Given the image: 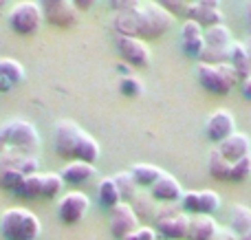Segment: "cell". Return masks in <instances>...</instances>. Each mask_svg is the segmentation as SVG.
Returning <instances> with one entry per match:
<instances>
[{"label":"cell","instance_id":"cell-43","mask_svg":"<svg viewBox=\"0 0 251 240\" xmlns=\"http://www.w3.org/2000/svg\"><path fill=\"white\" fill-rule=\"evenodd\" d=\"M194 2L203 4V7H212V9H221V0H194Z\"/></svg>","mask_w":251,"mask_h":240},{"label":"cell","instance_id":"cell-11","mask_svg":"<svg viewBox=\"0 0 251 240\" xmlns=\"http://www.w3.org/2000/svg\"><path fill=\"white\" fill-rule=\"evenodd\" d=\"M110 212V234H113L117 240L128 238L132 232H137L141 225H139V216L134 214L132 205L130 203H119L115 205Z\"/></svg>","mask_w":251,"mask_h":240},{"label":"cell","instance_id":"cell-36","mask_svg":"<svg viewBox=\"0 0 251 240\" xmlns=\"http://www.w3.org/2000/svg\"><path fill=\"white\" fill-rule=\"evenodd\" d=\"M25 181V176L18 174L13 170H0V188L7 190V192H16L20 188V183Z\"/></svg>","mask_w":251,"mask_h":240},{"label":"cell","instance_id":"cell-47","mask_svg":"<svg viewBox=\"0 0 251 240\" xmlns=\"http://www.w3.org/2000/svg\"><path fill=\"white\" fill-rule=\"evenodd\" d=\"M240 240H251V229H249L247 234H245V236H240Z\"/></svg>","mask_w":251,"mask_h":240},{"label":"cell","instance_id":"cell-31","mask_svg":"<svg viewBox=\"0 0 251 240\" xmlns=\"http://www.w3.org/2000/svg\"><path fill=\"white\" fill-rule=\"evenodd\" d=\"M64 179L60 172H44L42 174V198H57L64 192Z\"/></svg>","mask_w":251,"mask_h":240},{"label":"cell","instance_id":"cell-13","mask_svg":"<svg viewBox=\"0 0 251 240\" xmlns=\"http://www.w3.org/2000/svg\"><path fill=\"white\" fill-rule=\"evenodd\" d=\"M234 132H236V119H234V115H231V110H227V108L214 110V113L209 115L207 123H205V135H207V139L214 141V144L225 141L227 137L234 135Z\"/></svg>","mask_w":251,"mask_h":240},{"label":"cell","instance_id":"cell-3","mask_svg":"<svg viewBox=\"0 0 251 240\" xmlns=\"http://www.w3.org/2000/svg\"><path fill=\"white\" fill-rule=\"evenodd\" d=\"M40 232L42 223L26 207H9L0 216V234L4 240H38Z\"/></svg>","mask_w":251,"mask_h":240},{"label":"cell","instance_id":"cell-29","mask_svg":"<svg viewBox=\"0 0 251 240\" xmlns=\"http://www.w3.org/2000/svg\"><path fill=\"white\" fill-rule=\"evenodd\" d=\"M13 194H18L20 198H26V201H33V198H42V174H31L25 176V181L20 183V188Z\"/></svg>","mask_w":251,"mask_h":240},{"label":"cell","instance_id":"cell-42","mask_svg":"<svg viewBox=\"0 0 251 240\" xmlns=\"http://www.w3.org/2000/svg\"><path fill=\"white\" fill-rule=\"evenodd\" d=\"M73 4L77 7V11H88L95 4H100V0H73Z\"/></svg>","mask_w":251,"mask_h":240},{"label":"cell","instance_id":"cell-10","mask_svg":"<svg viewBox=\"0 0 251 240\" xmlns=\"http://www.w3.org/2000/svg\"><path fill=\"white\" fill-rule=\"evenodd\" d=\"M117 51L122 55L126 64L134 66V69H146L152 62V51L141 38H130V35H117L115 40Z\"/></svg>","mask_w":251,"mask_h":240},{"label":"cell","instance_id":"cell-28","mask_svg":"<svg viewBox=\"0 0 251 240\" xmlns=\"http://www.w3.org/2000/svg\"><path fill=\"white\" fill-rule=\"evenodd\" d=\"M231 225L229 229L234 234H238V236H245V234L251 229V207L247 205H234L231 207Z\"/></svg>","mask_w":251,"mask_h":240},{"label":"cell","instance_id":"cell-9","mask_svg":"<svg viewBox=\"0 0 251 240\" xmlns=\"http://www.w3.org/2000/svg\"><path fill=\"white\" fill-rule=\"evenodd\" d=\"M38 4L42 9L44 22L60 26V29L73 26L79 18V11L73 4V0H38Z\"/></svg>","mask_w":251,"mask_h":240},{"label":"cell","instance_id":"cell-21","mask_svg":"<svg viewBox=\"0 0 251 240\" xmlns=\"http://www.w3.org/2000/svg\"><path fill=\"white\" fill-rule=\"evenodd\" d=\"M218 232V223L214 216H192L187 240H212Z\"/></svg>","mask_w":251,"mask_h":240},{"label":"cell","instance_id":"cell-34","mask_svg":"<svg viewBox=\"0 0 251 240\" xmlns=\"http://www.w3.org/2000/svg\"><path fill=\"white\" fill-rule=\"evenodd\" d=\"M251 176V154L240 161L231 163V176H229V183H243Z\"/></svg>","mask_w":251,"mask_h":240},{"label":"cell","instance_id":"cell-7","mask_svg":"<svg viewBox=\"0 0 251 240\" xmlns=\"http://www.w3.org/2000/svg\"><path fill=\"white\" fill-rule=\"evenodd\" d=\"M181 207L190 216H214L221 210V196L214 190H190L183 192Z\"/></svg>","mask_w":251,"mask_h":240},{"label":"cell","instance_id":"cell-16","mask_svg":"<svg viewBox=\"0 0 251 240\" xmlns=\"http://www.w3.org/2000/svg\"><path fill=\"white\" fill-rule=\"evenodd\" d=\"M216 148L221 150V154L227 159V161L236 163V161H240V159H245L251 154V139H249V135L236 130L234 135H229L225 141H221Z\"/></svg>","mask_w":251,"mask_h":240},{"label":"cell","instance_id":"cell-24","mask_svg":"<svg viewBox=\"0 0 251 240\" xmlns=\"http://www.w3.org/2000/svg\"><path fill=\"white\" fill-rule=\"evenodd\" d=\"M97 201H100V205L106 207V210H113L115 205L124 203L113 176H104V179L100 181V185H97Z\"/></svg>","mask_w":251,"mask_h":240},{"label":"cell","instance_id":"cell-41","mask_svg":"<svg viewBox=\"0 0 251 240\" xmlns=\"http://www.w3.org/2000/svg\"><path fill=\"white\" fill-rule=\"evenodd\" d=\"M212 240H240L238 234H234L229 227H218L216 236H214Z\"/></svg>","mask_w":251,"mask_h":240},{"label":"cell","instance_id":"cell-5","mask_svg":"<svg viewBox=\"0 0 251 240\" xmlns=\"http://www.w3.org/2000/svg\"><path fill=\"white\" fill-rule=\"evenodd\" d=\"M199 84L212 95H229L234 91L238 75L229 64H201L196 66Z\"/></svg>","mask_w":251,"mask_h":240},{"label":"cell","instance_id":"cell-1","mask_svg":"<svg viewBox=\"0 0 251 240\" xmlns=\"http://www.w3.org/2000/svg\"><path fill=\"white\" fill-rule=\"evenodd\" d=\"M53 144H55V154L64 161H84L95 166L101 157L100 144L71 119H60L55 123Z\"/></svg>","mask_w":251,"mask_h":240},{"label":"cell","instance_id":"cell-2","mask_svg":"<svg viewBox=\"0 0 251 240\" xmlns=\"http://www.w3.org/2000/svg\"><path fill=\"white\" fill-rule=\"evenodd\" d=\"M11 148L22 154H31L38 157L40 148H42V139H40L38 128L26 119H11V121L0 126V150Z\"/></svg>","mask_w":251,"mask_h":240},{"label":"cell","instance_id":"cell-46","mask_svg":"<svg viewBox=\"0 0 251 240\" xmlns=\"http://www.w3.org/2000/svg\"><path fill=\"white\" fill-rule=\"evenodd\" d=\"M245 48H247V53H249V57H251V35H247V38H245Z\"/></svg>","mask_w":251,"mask_h":240},{"label":"cell","instance_id":"cell-48","mask_svg":"<svg viewBox=\"0 0 251 240\" xmlns=\"http://www.w3.org/2000/svg\"><path fill=\"white\" fill-rule=\"evenodd\" d=\"M9 2H11V0H0V9H2V7H7Z\"/></svg>","mask_w":251,"mask_h":240},{"label":"cell","instance_id":"cell-49","mask_svg":"<svg viewBox=\"0 0 251 240\" xmlns=\"http://www.w3.org/2000/svg\"><path fill=\"white\" fill-rule=\"evenodd\" d=\"M190 2H194V0H190Z\"/></svg>","mask_w":251,"mask_h":240},{"label":"cell","instance_id":"cell-12","mask_svg":"<svg viewBox=\"0 0 251 240\" xmlns=\"http://www.w3.org/2000/svg\"><path fill=\"white\" fill-rule=\"evenodd\" d=\"M0 170H13L22 176H31L40 172V159L31 154H22L18 150H0Z\"/></svg>","mask_w":251,"mask_h":240},{"label":"cell","instance_id":"cell-39","mask_svg":"<svg viewBox=\"0 0 251 240\" xmlns=\"http://www.w3.org/2000/svg\"><path fill=\"white\" fill-rule=\"evenodd\" d=\"M143 4V0H108V7L113 9V13H122V11H134Z\"/></svg>","mask_w":251,"mask_h":240},{"label":"cell","instance_id":"cell-23","mask_svg":"<svg viewBox=\"0 0 251 240\" xmlns=\"http://www.w3.org/2000/svg\"><path fill=\"white\" fill-rule=\"evenodd\" d=\"M113 29L117 35L139 38V9H134V11L113 13Z\"/></svg>","mask_w":251,"mask_h":240},{"label":"cell","instance_id":"cell-17","mask_svg":"<svg viewBox=\"0 0 251 240\" xmlns=\"http://www.w3.org/2000/svg\"><path fill=\"white\" fill-rule=\"evenodd\" d=\"M190 214H178L174 218L159 220L156 223V236H163L165 240H187V232H190Z\"/></svg>","mask_w":251,"mask_h":240},{"label":"cell","instance_id":"cell-30","mask_svg":"<svg viewBox=\"0 0 251 240\" xmlns=\"http://www.w3.org/2000/svg\"><path fill=\"white\" fill-rule=\"evenodd\" d=\"M113 181H115V185H117L119 194H122V201L124 203H130L139 194V185L134 183L132 174H130L128 170H126V172H117V174L113 176Z\"/></svg>","mask_w":251,"mask_h":240},{"label":"cell","instance_id":"cell-25","mask_svg":"<svg viewBox=\"0 0 251 240\" xmlns=\"http://www.w3.org/2000/svg\"><path fill=\"white\" fill-rule=\"evenodd\" d=\"M128 172L132 174L134 183H137L139 188H148V190H150L152 185L156 183V179L163 174V170H161V168L150 166V163H134Z\"/></svg>","mask_w":251,"mask_h":240},{"label":"cell","instance_id":"cell-40","mask_svg":"<svg viewBox=\"0 0 251 240\" xmlns=\"http://www.w3.org/2000/svg\"><path fill=\"white\" fill-rule=\"evenodd\" d=\"M124 240H156V229L152 227H139L137 232H132L128 238Z\"/></svg>","mask_w":251,"mask_h":240},{"label":"cell","instance_id":"cell-33","mask_svg":"<svg viewBox=\"0 0 251 240\" xmlns=\"http://www.w3.org/2000/svg\"><path fill=\"white\" fill-rule=\"evenodd\" d=\"M229 48L205 47L203 53H201V57H199V62L201 64H229Z\"/></svg>","mask_w":251,"mask_h":240},{"label":"cell","instance_id":"cell-4","mask_svg":"<svg viewBox=\"0 0 251 240\" xmlns=\"http://www.w3.org/2000/svg\"><path fill=\"white\" fill-rule=\"evenodd\" d=\"M174 26V16L156 0H146L139 7V38L156 40Z\"/></svg>","mask_w":251,"mask_h":240},{"label":"cell","instance_id":"cell-18","mask_svg":"<svg viewBox=\"0 0 251 240\" xmlns=\"http://www.w3.org/2000/svg\"><path fill=\"white\" fill-rule=\"evenodd\" d=\"M95 174H97V168L93 163H84V161H69L60 172L64 183L69 185H84L91 179H95Z\"/></svg>","mask_w":251,"mask_h":240},{"label":"cell","instance_id":"cell-37","mask_svg":"<svg viewBox=\"0 0 251 240\" xmlns=\"http://www.w3.org/2000/svg\"><path fill=\"white\" fill-rule=\"evenodd\" d=\"M183 214V207L181 203H159L156 205V214H154V220H168V218H174V216Z\"/></svg>","mask_w":251,"mask_h":240},{"label":"cell","instance_id":"cell-22","mask_svg":"<svg viewBox=\"0 0 251 240\" xmlns=\"http://www.w3.org/2000/svg\"><path fill=\"white\" fill-rule=\"evenodd\" d=\"M229 66L236 71L238 79H249L251 77V57L245 48L243 42H234L229 48Z\"/></svg>","mask_w":251,"mask_h":240},{"label":"cell","instance_id":"cell-38","mask_svg":"<svg viewBox=\"0 0 251 240\" xmlns=\"http://www.w3.org/2000/svg\"><path fill=\"white\" fill-rule=\"evenodd\" d=\"M163 9H168L174 18L176 16H185L187 7H190V0H156Z\"/></svg>","mask_w":251,"mask_h":240},{"label":"cell","instance_id":"cell-26","mask_svg":"<svg viewBox=\"0 0 251 240\" xmlns=\"http://www.w3.org/2000/svg\"><path fill=\"white\" fill-rule=\"evenodd\" d=\"M207 170L212 174V179L216 181H229L231 176V161H227L225 157L221 154V150L214 148L207 157Z\"/></svg>","mask_w":251,"mask_h":240},{"label":"cell","instance_id":"cell-8","mask_svg":"<svg viewBox=\"0 0 251 240\" xmlns=\"http://www.w3.org/2000/svg\"><path fill=\"white\" fill-rule=\"evenodd\" d=\"M91 210V198L79 190L62 194V198L57 201V216L64 225H77L84 220V216Z\"/></svg>","mask_w":251,"mask_h":240},{"label":"cell","instance_id":"cell-27","mask_svg":"<svg viewBox=\"0 0 251 240\" xmlns=\"http://www.w3.org/2000/svg\"><path fill=\"white\" fill-rule=\"evenodd\" d=\"M234 44V38H231V31L227 24H216L205 29V47L212 48H229Z\"/></svg>","mask_w":251,"mask_h":240},{"label":"cell","instance_id":"cell-45","mask_svg":"<svg viewBox=\"0 0 251 240\" xmlns=\"http://www.w3.org/2000/svg\"><path fill=\"white\" fill-rule=\"evenodd\" d=\"M245 18H247V29H249V35H251V0L247 2V9H245Z\"/></svg>","mask_w":251,"mask_h":240},{"label":"cell","instance_id":"cell-15","mask_svg":"<svg viewBox=\"0 0 251 240\" xmlns=\"http://www.w3.org/2000/svg\"><path fill=\"white\" fill-rule=\"evenodd\" d=\"M150 196L154 198L156 203H181L183 188L176 181V176L163 172V174L156 179V183L150 188Z\"/></svg>","mask_w":251,"mask_h":240},{"label":"cell","instance_id":"cell-32","mask_svg":"<svg viewBox=\"0 0 251 240\" xmlns=\"http://www.w3.org/2000/svg\"><path fill=\"white\" fill-rule=\"evenodd\" d=\"M130 205H132L134 214L139 218H154V214H156V201L152 196H146V194H137L130 201Z\"/></svg>","mask_w":251,"mask_h":240},{"label":"cell","instance_id":"cell-44","mask_svg":"<svg viewBox=\"0 0 251 240\" xmlns=\"http://www.w3.org/2000/svg\"><path fill=\"white\" fill-rule=\"evenodd\" d=\"M243 91H245V97H247V99H251V77L243 82Z\"/></svg>","mask_w":251,"mask_h":240},{"label":"cell","instance_id":"cell-14","mask_svg":"<svg viewBox=\"0 0 251 240\" xmlns=\"http://www.w3.org/2000/svg\"><path fill=\"white\" fill-rule=\"evenodd\" d=\"M181 47L185 55L199 60L205 48V29L194 20H185L181 26Z\"/></svg>","mask_w":251,"mask_h":240},{"label":"cell","instance_id":"cell-20","mask_svg":"<svg viewBox=\"0 0 251 240\" xmlns=\"http://www.w3.org/2000/svg\"><path fill=\"white\" fill-rule=\"evenodd\" d=\"M22 79H25V66L18 60L2 57V60H0V93L11 91Z\"/></svg>","mask_w":251,"mask_h":240},{"label":"cell","instance_id":"cell-35","mask_svg":"<svg viewBox=\"0 0 251 240\" xmlns=\"http://www.w3.org/2000/svg\"><path fill=\"white\" fill-rule=\"evenodd\" d=\"M119 91H122L126 97H141L146 88H143V82L139 77L126 75V77H122V82H119Z\"/></svg>","mask_w":251,"mask_h":240},{"label":"cell","instance_id":"cell-6","mask_svg":"<svg viewBox=\"0 0 251 240\" xmlns=\"http://www.w3.org/2000/svg\"><path fill=\"white\" fill-rule=\"evenodd\" d=\"M7 22H9V29L18 35H33L40 31L44 22V16H42V9H40L38 0H20L16 2L11 9H9V16H7Z\"/></svg>","mask_w":251,"mask_h":240},{"label":"cell","instance_id":"cell-19","mask_svg":"<svg viewBox=\"0 0 251 240\" xmlns=\"http://www.w3.org/2000/svg\"><path fill=\"white\" fill-rule=\"evenodd\" d=\"M185 16H187V20L199 22L203 29H209V26H216V24H225V16H223L221 9L203 7V4H199V2H190Z\"/></svg>","mask_w":251,"mask_h":240}]
</instances>
